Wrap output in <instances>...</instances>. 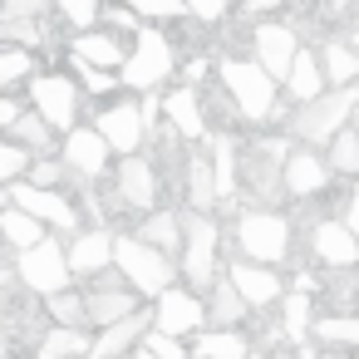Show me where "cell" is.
I'll return each instance as SVG.
<instances>
[{"label":"cell","mask_w":359,"mask_h":359,"mask_svg":"<svg viewBox=\"0 0 359 359\" xmlns=\"http://www.w3.org/2000/svg\"><path fill=\"white\" fill-rule=\"evenodd\" d=\"M222 89L231 94V104L246 123H271L280 114L276 109V79L256 60H226L222 65Z\"/></svg>","instance_id":"6da1fadb"},{"label":"cell","mask_w":359,"mask_h":359,"mask_svg":"<svg viewBox=\"0 0 359 359\" xmlns=\"http://www.w3.org/2000/svg\"><path fill=\"white\" fill-rule=\"evenodd\" d=\"M114 261H118V271H123V280L138 290V295H168L172 290V280L182 276V271H172V261L163 256V251H153L143 236H114Z\"/></svg>","instance_id":"7a4b0ae2"},{"label":"cell","mask_w":359,"mask_h":359,"mask_svg":"<svg viewBox=\"0 0 359 359\" xmlns=\"http://www.w3.org/2000/svg\"><path fill=\"white\" fill-rule=\"evenodd\" d=\"M172 74V40L168 35H158L153 25H143L138 35H133V50H128V60H123V84L128 89H143V94H158V84Z\"/></svg>","instance_id":"3957f363"},{"label":"cell","mask_w":359,"mask_h":359,"mask_svg":"<svg viewBox=\"0 0 359 359\" xmlns=\"http://www.w3.org/2000/svg\"><path fill=\"white\" fill-rule=\"evenodd\" d=\"M354 104H359L354 89H330V94H320L315 104H305V109L290 118V133H295L300 143H334V138L344 133Z\"/></svg>","instance_id":"277c9868"},{"label":"cell","mask_w":359,"mask_h":359,"mask_svg":"<svg viewBox=\"0 0 359 359\" xmlns=\"http://www.w3.org/2000/svg\"><path fill=\"white\" fill-rule=\"evenodd\" d=\"M217 241H222V231H217L212 217L192 212L182 222V276L192 280V295H202V290H212L222 280L217 276Z\"/></svg>","instance_id":"5b68a950"},{"label":"cell","mask_w":359,"mask_h":359,"mask_svg":"<svg viewBox=\"0 0 359 359\" xmlns=\"http://www.w3.org/2000/svg\"><path fill=\"white\" fill-rule=\"evenodd\" d=\"M236 246L256 266H280L290 256V222L280 212H246L236 217Z\"/></svg>","instance_id":"8992f818"},{"label":"cell","mask_w":359,"mask_h":359,"mask_svg":"<svg viewBox=\"0 0 359 359\" xmlns=\"http://www.w3.org/2000/svg\"><path fill=\"white\" fill-rule=\"evenodd\" d=\"M15 271H20V285L25 290H35V295H60V290H69V251L60 246V241H40L35 251H20V261H15Z\"/></svg>","instance_id":"52a82bcc"},{"label":"cell","mask_w":359,"mask_h":359,"mask_svg":"<svg viewBox=\"0 0 359 359\" xmlns=\"http://www.w3.org/2000/svg\"><path fill=\"white\" fill-rule=\"evenodd\" d=\"M30 99H35V114L55 128V133H74L79 123V84L69 74H35L30 79Z\"/></svg>","instance_id":"ba28073f"},{"label":"cell","mask_w":359,"mask_h":359,"mask_svg":"<svg viewBox=\"0 0 359 359\" xmlns=\"http://www.w3.org/2000/svg\"><path fill=\"white\" fill-rule=\"evenodd\" d=\"M94 128H99V138H104L114 153H128V158H133L138 143H143V133H148V128H143V104H138V99H114V104L99 109V123H94Z\"/></svg>","instance_id":"9c48e42d"},{"label":"cell","mask_w":359,"mask_h":359,"mask_svg":"<svg viewBox=\"0 0 359 359\" xmlns=\"http://www.w3.org/2000/svg\"><path fill=\"white\" fill-rule=\"evenodd\" d=\"M11 207L30 212L35 222H45V226H55V231H79V207H74L65 192H45V187L15 182V187H11Z\"/></svg>","instance_id":"30bf717a"},{"label":"cell","mask_w":359,"mask_h":359,"mask_svg":"<svg viewBox=\"0 0 359 359\" xmlns=\"http://www.w3.org/2000/svg\"><path fill=\"white\" fill-rule=\"evenodd\" d=\"M202 325H207V300H202V295H192V290H182V285H172L168 295H158V305H153V330L182 339V334H192V330H202Z\"/></svg>","instance_id":"8fae6325"},{"label":"cell","mask_w":359,"mask_h":359,"mask_svg":"<svg viewBox=\"0 0 359 359\" xmlns=\"http://www.w3.org/2000/svg\"><path fill=\"white\" fill-rule=\"evenodd\" d=\"M251 50H256V65H261L276 84L290 79V65H295V55H300L295 30H290V25H271V20H261V25L251 30Z\"/></svg>","instance_id":"7c38bea8"},{"label":"cell","mask_w":359,"mask_h":359,"mask_svg":"<svg viewBox=\"0 0 359 359\" xmlns=\"http://www.w3.org/2000/svg\"><path fill=\"white\" fill-rule=\"evenodd\" d=\"M109 266H114V236H109L104 226H89V231H79V236L69 241V276L99 280Z\"/></svg>","instance_id":"4fadbf2b"},{"label":"cell","mask_w":359,"mask_h":359,"mask_svg":"<svg viewBox=\"0 0 359 359\" xmlns=\"http://www.w3.org/2000/svg\"><path fill=\"white\" fill-rule=\"evenodd\" d=\"M84 300H89V325H99V330H109V325L138 315V290H133V285H114L109 276H99Z\"/></svg>","instance_id":"5bb4252c"},{"label":"cell","mask_w":359,"mask_h":359,"mask_svg":"<svg viewBox=\"0 0 359 359\" xmlns=\"http://www.w3.org/2000/svg\"><path fill=\"white\" fill-rule=\"evenodd\" d=\"M109 153H114V148L99 138V128H74V133H65V148H60L65 168L79 172V177H104Z\"/></svg>","instance_id":"9a60e30c"},{"label":"cell","mask_w":359,"mask_h":359,"mask_svg":"<svg viewBox=\"0 0 359 359\" xmlns=\"http://www.w3.org/2000/svg\"><path fill=\"white\" fill-rule=\"evenodd\" d=\"M118 197L133 212H158V168L148 158H138V153L123 158V168H118Z\"/></svg>","instance_id":"2e32d148"},{"label":"cell","mask_w":359,"mask_h":359,"mask_svg":"<svg viewBox=\"0 0 359 359\" xmlns=\"http://www.w3.org/2000/svg\"><path fill=\"white\" fill-rule=\"evenodd\" d=\"M310 251H315L325 266L349 271V266L359 261V236H354L344 222H320V226H310Z\"/></svg>","instance_id":"e0dca14e"},{"label":"cell","mask_w":359,"mask_h":359,"mask_svg":"<svg viewBox=\"0 0 359 359\" xmlns=\"http://www.w3.org/2000/svg\"><path fill=\"white\" fill-rule=\"evenodd\" d=\"M148 330H153V310H138V315H128V320H118V325L99 330V334H94L89 359H118V354H133V344H143V334H148Z\"/></svg>","instance_id":"ac0fdd59"},{"label":"cell","mask_w":359,"mask_h":359,"mask_svg":"<svg viewBox=\"0 0 359 359\" xmlns=\"http://www.w3.org/2000/svg\"><path fill=\"white\" fill-rule=\"evenodd\" d=\"M325 182H330V163L320 158V153H290L285 158V192L295 197V202H310V197H320L325 192Z\"/></svg>","instance_id":"d6986e66"},{"label":"cell","mask_w":359,"mask_h":359,"mask_svg":"<svg viewBox=\"0 0 359 359\" xmlns=\"http://www.w3.org/2000/svg\"><path fill=\"white\" fill-rule=\"evenodd\" d=\"M226 280H231V285L241 290V300H246L251 310H261V305H276V300H280V276H276L271 266H256V261H236Z\"/></svg>","instance_id":"ffe728a7"},{"label":"cell","mask_w":359,"mask_h":359,"mask_svg":"<svg viewBox=\"0 0 359 359\" xmlns=\"http://www.w3.org/2000/svg\"><path fill=\"white\" fill-rule=\"evenodd\" d=\"M163 114H168V123H172L177 138H202V133H207V104H202V94L187 89V84L163 99Z\"/></svg>","instance_id":"44dd1931"},{"label":"cell","mask_w":359,"mask_h":359,"mask_svg":"<svg viewBox=\"0 0 359 359\" xmlns=\"http://www.w3.org/2000/svg\"><path fill=\"white\" fill-rule=\"evenodd\" d=\"M69 55L79 60V65H89V69H104V74H114V69H123V45L114 40V35H99V30H84V35H74L69 40Z\"/></svg>","instance_id":"7402d4cb"},{"label":"cell","mask_w":359,"mask_h":359,"mask_svg":"<svg viewBox=\"0 0 359 359\" xmlns=\"http://www.w3.org/2000/svg\"><path fill=\"white\" fill-rule=\"evenodd\" d=\"M182 192H187V207H192V212L212 217V207H217V172H212V158L187 153V163H182Z\"/></svg>","instance_id":"603a6c76"},{"label":"cell","mask_w":359,"mask_h":359,"mask_svg":"<svg viewBox=\"0 0 359 359\" xmlns=\"http://www.w3.org/2000/svg\"><path fill=\"white\" fill-rule=\"evenodd\" d=\"M246 315H251V305H246L241 290L222 276V280L207 290V325H212V330H241Z\"/></svg>","instance_id":"cb8c5ba5"},{"label":"cell","mask_w":359,"mask_h":359,"mask_svg":"<svg viewBox=\"0 0 359 359\" xmlns=\"http://www.w3.org/2000/svg\"><path fill=\"white\" fill-rule=\"evenodd\" d=\"M325 84H330V79H325V69H320V60H315L310 50H300V55H295V65H290V79H285V89H290V99H300V109H305V104H315L320 94H330Z\"/></svg>","instance_id":"d4e9b609"},{"label":"cell","mask_w":359,"mask_h":359,"mask_svg":"<svg viewBox=\"0 0 359 359\" xmlns=\"http://www.w3.org/2000/svg\"><path fill=\"white\" fill-rule=\"evenodd\" d=\"M320 69H325V79H330L334 89H354V84H359V50L330 40L325 55H320Z\"/></svg>","instance_id":"484cf974"},{"label":"cell","mask_w":359,"mask_h":359,"mask_svg":"<svg viewBox=\"0 0 359 359\" xmlns=\"http://www.w3.org/2000/svg\"><path fill=\"white\" fill-rule=\"evenodd\" d=\"M192 354L197 359H251L256 349H251V339L241 330H207V334H197Z\"/></svg>","instance_id":"4316f807"},{"label":"cell","mask_w":359,"mask_h":359,"mask_svg":"<svg viewBox=\"0 0 359 359\" xmlns=\"http://www.w3.org/2000/svg\"><path fill=\"white\" fill-rule=\"evenodd\" d=\"M89 349H94V339L84 330H65V325H55L40 339V359H89Z\"/></svg>","instance_id":"83f0119b"},{"label":"cell","mask_w":359,"mask_h":359,"mask_svg":"<svg viewBox=\"0 0 359 359\" xmlns=\"http://www.w3.org/2000/svg\"><path fill=\"white\" fill-rule=\"evenodd\" d=\"M0 236H6L15 251H35L40 241H45V222H35L30 212H20V207H11L6 217H0Z\"/></svg>","instance_id":"f1b7e54d"},{"label":"cell","mask_w":359,"mask_h":359,"mask_svg":"<svg viewBox=\"0 0 359 359\" xmlns=\"http://www.w3.org/2000/svg\"><path fill=\"white\" fill-rule=\"evenodd\" d=\"M138 231H143V241H148L153 251H163V256H168V251H182V222H177L172 212H163V207L148 212V222H143Z\"/></svg>","instance_id":"f546056e"},{"label":"cell","mask_w":359,"mask_h":359,"mask_svg":"<svg viewBox=\"0 0 359 359\" xmlns=\"http://www.w3.org/2000/svg\"><path fill=\"white\" fill-rule=\"evenodd\" d=\"M212 172H217V202H231L236 197V143L231 138L212 143Z\"/></svg>","instance_id":"4dcf8cb0"},{"label":"cell","mask_w":359,"mask_h":359,"mask_svg":"<svg viewBox=\"0 0 359 359\" xmlns=\"http://www.w3.org/2000/svg\"><path fill=\"white\" fill-rule=\"evenodd\" d=\"M280 325H285L290 344H310V334H315V315H310V300H305V295H290V300L280 305Z\"/></svg>","instance_id":"1f68e13d"},{"label":"cell","mask_w":359,"mask_h":359,"mask_svg":"<svg viewBox=\"0 0 359 359\" xmlns=\"http://www.w3.org/2000/svg\"><path fill=\"white\" fill-rule=\"evenodd\" d=\"M50 315H55V325H65V330H84V325H89V300H84L79 290H60V295H50Z\"/></svg>","instance_id":"d6a6232c"},{"label":"cell","mask_w":359,"mask_h":359,"mask_svg":"<svg viewBox=\"0 0 359 359\" xmlns=\"http://www.w3.org/2000/svg\"><path fill=\"white\" fill-rule=\"evenodd\" d=\"M315 339H325V344H349V349H359V315H325V320H315Z\"/></svg>","instance_id":"836d02e7"},{"label":"cell","mask_w":359,"mask_h":359,"mask_svg":"<svg viewBox=\"0 0 359 359\" xmlns=\"http://www.w3.org/2000/svg\"><path fill=\"white\" fill-rule=\"evenodd\" d=\"M330 172H344V177H359V128H344L334 143H330Z\"/></svg>","instance_id":"e575fe53"},{"label":"cell","mask_w":359,"mask_h":359,"mask_svg":"<svg viewBox=\"0 0 359 359\" xmlns=\"http://www.w3.org/2000/svg\"><path fill=\"white\" fill-rule=\"evenodd\" d=\"M20 79H35V60L30 50H0V89H11Z\"/></svg>","instance_id":"d590c367"},{"label":"cell","mask_w":359,"mask_h":359,"mask_svg":"<svg viewBox=\"0 0 359 359\" xmlns=\"http://www.w3.org/2000/svg\"><path fill=\"white\" fill-rule=\"evenodd\" d=\"M123 6H128L138 20H182V15H187L182 0H123Z\"/></svg>","instance_id":"8d00e7d4"},{"label":"cell","mask_w":359,"mask_h":359,"mask_svg":"<svg viewBox=\"0 0 359 359\" xmlns=\"http://www.w3.org/2000/svg\"><path fill=\"white\" fill-rule=\"evenodd\" d=\"M50 6L69 20V25H79V30H89L94 20H99V11H104V0H50Z\"/></svg>","instance_id":"74e56055"},{"label":"cell","mask_w":359,"mask_h":359,"mask_svg":"<svg viewBox=\"0 0 359 359\" xmlns=\"http://www.w3.org/2000/svg\"><path fill=\"white\" fill-rule=\"evenodd\" d=\"M11 133H15V143H20L25 153H30V148L40 153V148H50V133H55V128H50L45 118H30V114H25V118H20V123H15Z\"/></svg>","instance_id":"f35d334b"},{"label":"cell","mask_w":359,"mask_h":359,"mask_svg":"<svg viewBox=\"0 0 359 359\" xmlns=\"http://www.w3.org/2000/svg\"><path fill=\"white\" fill-rule=\"evenodd\" d=\"M50 0H0V20L6 25H20V20H45Z\"/></svg>","instance_id":"ab89813d"},{"label":"cell","mask_w":359,"mask_h":359,"mask_svg":"<svg viewBox=\"0 0 359 359\" xmlns=\"http://www.w3.org/2000/svg\"><path fill=\"white\" fill-rule=\"evenodd\" d=\"M25 168H30V153H25L20 143H0V187L15 182Z\"/></svg>","instance_id":"60d3db41"},{"label":"cell","mask_w":359,"mask_h":359,"mask_svg":"<svg viewBox=\"0 0 359 359\" xmlns=\"http://www.w3.org/2000/svg\"><path fill=\"white\" fill-rule=\"evenodd\" d=\"M45 20H20V25H6L0 20V40H15V45H45Z\"/></svg>","instance_id":"b9f144b4"},{"label":"cell","mask_w":359,"mask_h":359,"mask_svg":"<svg viewBox=\"0 0 359 359\" xmlns=\"http://www.w3.org/2000/svg\"><path fill=\"white\" fill-rule=\"evenodd\" d=\"M143 349H148L153 359H187V349H182L172 334H163V330H148V334H143Z\"/></svg>","instance_id":"7bdbcfd3"},{"label":"cell","mask_w":359,"mask_h":359,"mask_svg":"<svg viewBox=\"0 0 359 359\" xmlns=\"http://www.w3.org/2000/svg\"><path fill=\"white\" fill-rule=\"evenodd\" d=\"M182 6H187V15H192V20L217 25V20L226 15V6H231V0H182Z\"/></svg>","instance_id":"ee69618b"},{"label":"cell","mask_w":359,"mask_h":359,"mask_svg":"<svg viewBox=\"0 0 359 359\" xmlns=\"http://www.w3.org/2000/svg\"><path fill=\"white\" fill-rule=\"evenodd\" d=\"M99 15H104V20H109V35H114V25H118V30H133V35H138V30H143V20H138V15H133V11H128V6H123V0H118V6H104V11H99Z\"/></svg>","instance_id":"f6af8a7d"},{"label":"cell","mask_w":359,"mask_h":359,"mask_svg":"<svg viewBox=\"0 0 359 359\" xmlns=\"http://www.w3.org/2000/svg\"><path fill=\"white\" fill-rule=\"evenodd\" d=\"M74 69H79V79H84V89H89V94H114V74L89 69V65H79V60H74Z\"/></svg>","instance_id":"bcb514c9"},{"label":"cell","mask_w":359,"mask_h":359,"mask_svg":"<svg viewBox=\"0 0 359 359\" xmlns=\"http://www.w3.org/2000/svg\"><path fill=\"white\" fill-rule=\"evenodd\" d=\"M25 114H20V104L15 99H6V94H0V128H15Z\"/></svg>","instance_id":"7dc6e473"},{"label":"cell","mask_w":359,"mask_h":359,"mask_svg":"<svg viewBox=\"0 0 359 359\" xmlns=\"http://www.w3.org/2000/svg\"><path fill=\"white\" fill-rule=\"evenodd\" d=\"M344 226H349V231L359 236V187L349 192V207H344Z\"/></svg>","instance_id":"c3c4849f"},{"label":"cell","mask_w":359,"mask_h":359,"mask_svg":"<svg viewBox=\"0 0 359 359\" xmlns=\"http://www.w3.org/2000/svg\"><path fill=\"white\" fill-rule=\"evenodd\" d=\"M182 74H187V89H192V84H202V74H207V60H192Z\"/></svg>","instance_id":"681fc988"},{"label":"cell","mask_w":359,"mask_h":359,"mask_svg":"<svg viewBox=\"0 0 359 359\" xmlns=\"http://www.w3.org/2000/svg\"><path fill=\"white\" fill-rule=\"evenodd\" d=\"M276 6H280V0H246L251 15H266V11H276Z\"/></svg>","instance_id":"f907efd6"},{"label":"cell","mask_w":359,"mask_h":359,"mask_svg":"<svg viewBox=\"0 0 359 359\" xmlns=\"http://www.w3.org/2000/svg\"><path fill=\"white\" fill-rule=\"evenodd\" d=\"M128 359H153V354H148V349H143V344H138V349H133V354H128Z\"/></svg>","instance_id":"816d5d0a"},{"label":"cell","mask_w":359,"mask_h":359,"mask_svg":"<svg viewBox=\"0 0 359 359\" xmlns=\"http://www.w3.org/2000/svg\"><path fill=\"white\" fill-rule=\"evenodd\" d=\"M349 45H354V50H359V25H354V35H349Z\"/></svg>","instance_id":"f5cc1de1"},{"label":"cell","mask_w":359,"mask_h":359,"mask_svg":"<svg viewBox=\"0 0 359 359\" xmlns=\"http://www.w3.org/2000/svg\"><path fill=\"white\" fill-rule=\"evenodd\" d=\"M251 359H266V354H261V349H256V354H251Z\"/></svg>","instance_id":"db71d44e"},{"label":"cell","mask_w":359,"mask_h":359,"mask_svg":"<svg viewBox=\"0 0 359 359\" xmlns=\"http://www.w3.org/2000/svg\"><path fill=\"white\" fill-rule=\"evenodd\" d=\"M192 359H197V354H192Z\"/></svg>","instance_id":"11a10c76"}]
</instances>
